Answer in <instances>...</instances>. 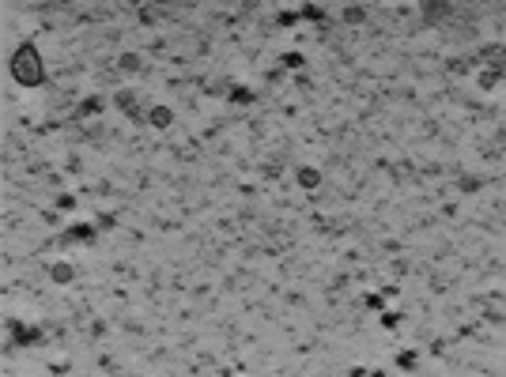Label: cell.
Segmentation results:
<instances>
[{
  "label": "cell",
  "instance_id": "3",
  "mask_svg": "<svg viewBox=\"0 0 506 377\" xmlns=\"http://www.w3.org/2000/svg\"><path fill=\"white\" fill-rule=\"evenodd\" d=\"M299 181H303L306 188H318V174H314V170H303V174H299Z\"/></svg>",
  "mask_w": 506,
  "mask_h": 377
},
{
  "label": "cell",
  "instance_id": "4",
  "mask_svg": "<svg viewBox=\"0 0 506 377\" xmlns=\"http://www.w3.org/2000/svg\"><path fill=\"white\" fill-rule=\"evenodd\" d=\"M53 276H57V279H68L72 272H68V264H57V268H53Z\"/></svg>",
  "mask_w": 506,
  "mask_h": 377
},
{
  "label": "cell",
  "instance_id": "2",
  "mask_svg": "<svg viewBox=\"0 0 506 377\" xmlns=\"http://www.w3.org/2000/svg\"><path fill=\"white\" fill-rule=\"evenodd\" d=\"M151 125H159V129H162V125H170V110H162V106H159V110H151Z\"/></svg>",
  "mask_w": 506,
  "mask_h": 377
},
{
  "label": "cell",
  "instance_id": "1",
  "mask_svg": "<svg viewBox=\"0 0 506 377\" xmlns=\"http://www.w3.org/2000/svg\"><path fill=\"white\" fill-rule=\"evenodd\" d=\"M12 75L23 83V87H34V83H42V57H38V49L34 45H19L12 57Z\"/></svg>",
  "mask_w": 506,
  "mask_h": 377
}]
</instances>
